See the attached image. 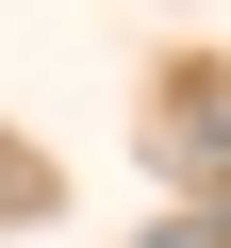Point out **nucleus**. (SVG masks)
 I'll return each mask as SVG.
<instances>
[{"mask_svg": "<svg viewBox=\"0 0 231 248\" xmlns=\"http://www.w3.org/2000/svg\"><path fill=\"white\" fill-rule=\"evenodd\" d=\"M165 166L231 215V83H182V99H165Z\"/></svg>", "mask_w": 231, "mask_h": 248, "instance_id": "obj_1", "label": "nucleus"}, {"mask_svg": "<svg viewBox=\"0 0 231 248\" xmlns=\"http://www.w3.org/2000/svg\"><path fill=\"white\" fill-rule=\"evenodd\" d=\"M132 248H231V215H165V232H132Z\"/></svg>", "mask_w": 231, "mask_h": 248, "instance_id": "obj_2", "label": "nucleus"}]
</instances>
